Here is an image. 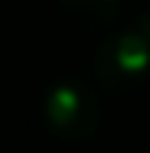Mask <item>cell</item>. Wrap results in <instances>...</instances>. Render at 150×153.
<instances>
[{
	"instance_id": "3",
	"label": "cell",
	"mask_w": 150,
	"mask_h": 153,
	"mask_svg": "<svg viewBox=\"0 0 150 153\" xmlns=\"http://www.w3.org/2000/svg\"><path fill=\"white\" fill-rule=\"evenodd\" d=\"M59 7L82 30H101L121 13V0H59Z\"/></svg>"
},
{
	"instance_id": "4",
	"label": "cell",
	"mask_w": 150,
	"mask_h": 153,
	"mask_svg": "<svg viewBox=\"0 0 150 153\" xmlns=\"http://www.w3.org/2000/svg\"><path fill=\"white\" fill-rule=\"evenodd\" d=\"M147 30H150V23H147Z\"/></svg>"
},
{
	"instance_id": "2",
	"label": "cell",
	"mask_w": 150,
	"mask_h": 153,
	"mask_svg": "<svg viewBox=\"0 0 150 153\" xmlns=\"http://www.w3.org/2000/svg\"><path fill=\"white\" fill-rule=\"evenodd\" d=\"M39 114L46 130L62 140V143H88L91 137L98 134L101 127V108H98V98L85 82L78 78H69V82H56L43 91V104H39Z\"/></svg>"
},
{
	"instance_id": "1",
	"label": "cell",
	"mask_w": 150,
	"mask_h": 153,
	"mask_svg": "<svg viewBox=\"0 0 150 153\" xmlns=\"http://www.w3.org/2000/svg\"><path fill=\"white\" fill-rule=\"evenodd\" d=\"M150 78V30L134 26V30L111 33L98 52H95V82L104 94H134L144 88Z\"/></svg>"
}]
</instances>
